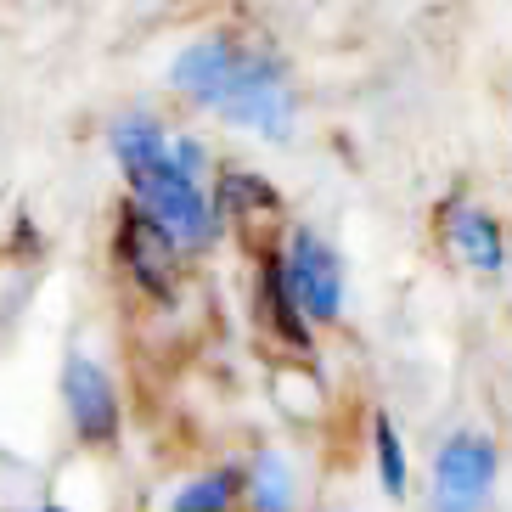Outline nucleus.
<instances>
[{
	"label": "nucleus",
	"instance_id": "obj_9",
	"mask_svg": "<svg viewBox=\"0 0 512 512\" xmlns=\"http://www.w3.org/2000/svg\"><path fill=\"white\" fill-rule=\"evenodd\" d=\"M248 490H254V512H293V490H287V462L282 456H259Z\"/></svg>",
	"mask_w": 512,
	"mask_h": 512
},
{
	"label": "nucleus",
	"instance_id": "obj_4",
	"mask_svg": "<svg viewBox=\"0 0 512 512\" xmlns=\"http://www.w3.org/2000/svg\"><path fill=\"white\" fill-rule=\"evenodd\" d=\"M496 467H501V456L484 434L445 439L434 456V496H428V512H484L490 484H496Z\"/></svg>",
	"mask_w": 512,
	"mask_h": 512
},
{
	"label": "nucleus",
	"instance_id": "obj_3",
	"mask_svg": "<svg viewBox=\"0 0 512 512\" xmlns=\"http://www.w3.org/2000/svg\"><path fill=\"white\" fill-rule=\"evenodd\" d=\"M287 287V304L299 310V321H338V304H344V271H338V254L316 231H293L287 237V254L276 259Z\"/></svg>",
	"mask_w": 512,
	"mask_h": 512
},
{
	"label": "nucleus",
	"instance_id": "obj_10",
	"mask_svg": "<svg viewBox=\"0 0 512 512\" xmlns=\"http://www.w3.org/2000/svg\"><path fill=\"white\" fill-rule=\"evenodd\" d=\"M372 439H377V467H383V490L389 496H406V445H400V434H394L389 417L372 422Z\"/></svg>",
	"mask_w": 512,
	"mask_h": 512
},
{
	"label": "nucleus",
	"instance_id": "obj_11",
	"mask_svg": "<svg viewBox=\"0 0 512 512\" xmlns=\"http://www.w3.org/2000/svg\"><path fill=\"white\" fill-rule=\"evenodd\" d=\"M46 512H57V507H46Z\"/></svg>",
	"mask_w": 512,
	"mask_h": 512
},
{
	"label": "nucleus",
	"instance_id": "obj_6",
	"mask_svg": "<svg viewBox=\"0 0 512 512\" xmlns=\"http://www.w3.org/2000/svg\"><path fill=\"white\" fill-rule=\"evenodd\" d=\"M445 237H451L456 254H462L473 271H484V276H496L501 265H507L501 226H496L484 209H451V214H445Z\"/></svg>",
	"mask_w": 512,
	"mask_h": 512
},
{
	"label": "nucleus",
	"instance_id": "obj_1",
	"mask_svg": "<svg viewBox=\"0 0 512 512\" xmlns=\"http://www.w3.org/2000/svg\"><path fill=\"white\" fill-rule=\"evenodd\" d=\"M169 79L209 113L248 124L259 136L282 141L293 130V91H287L282 68H271V57L237 46V40H197V46H186L169 62Z\"/></svg>",
	"mask_w": 512,
	"mask_h": 512
},
{
	"label": "nucleus",
	"instance_id": "obj_8",
	"mask_svg": "<svg viewBox=\"0 0 512 512\" xmlns=\"http://www.w3.org/2000/svg\"><path fill=\"white\" fill-rule=\"evenodd\" d=\"M237 496H242L237 473H203V479H192L186 490H175L169 512H231Z\"/></svg>",
	"mask_w": 512,
	"mask_h": 512
},
{
	"label": "nucleus",
	"instance_id": "obj_5",
	"mask_svg": "<svg viewBox=\"0 0 512 512\" xmlns=\"http://www.w3.org/2000/svg\"><path fill=\"white\" fill-rule=\"evenodd\" d=\"M62 400H68V417H74V434L85 445H107L119 434V394H113V377L91 361V355H68L62 366Z\"/></svg>",
	"mask_w": 512,
	"mask_h": 512
},
{
	"label": "nucleus",
	"instance_id": "obj_2",
	"mask_svg": "<svg viewBox=\"0 0 512 512\" xmlns=\"http://www.w3.org/2000/svg\"><path fill=\"white\" fill-rule=\"evenodd\" d=\"M113 158H119V169L130 175L136 214L175 248V254H181V248H203V242L214 237L209 197H203V186L169 158V136L152 113H124V119L113 124Z\"/></svg>",
	"mask_w": 512,
	"mask_h": 512
},
{
	"label": "nucleus",
	"instance_id": "obj_7",
	"mask_svg": "<svg viewBox=\"0 0 512 512\" xmlns=\"http://www.w3.org/2000/svg\"><path fill=\"white\" fill-rule=\"evenodd\" d=\"M119 254L130 259V271L141 276V282L152 287V293H164L169 287V265H175V248H169L164 237H158V231L147 226V220H141L136 209L124 214V231H119Z\"/></svg>",
	"mask_w": 512,
	"mask_h": 512
}]
</instances>
